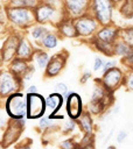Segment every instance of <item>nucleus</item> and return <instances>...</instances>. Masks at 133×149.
Wrapping results in <instances>:
<instances>
[{"instance_id": "nucleus-1", "label": "nucleus", "mask_w": 133, "mask_h": 149, "mask_svg": "<svg viewBox=\"0 0 133 149\" xmlns=\"http://www.w3.org/2000/svg\"><path fill=\"white\" fill-rule=\"evenodd\" d=\"M28 107H27V112H28V118L33 119V118H38L44 113V106H46V101L42 97L35 94V93H30L28 97Z\"/></svg>"}, {"instance_id": "nucleus-2", "label": "nucleus", "mask_w": 133, "mask_h": 149, "mask_svg": "<svg viewBox=\"0 0 133 149\" xmlns=\"http://www.w3.org/2000/svg\"><path fill=\"white\" fill-rule=\"evenodd\" d=\"M26 98L22 94H14L8 99L7 111L14 118H20L26 112Z\"/></svg>"}, {"instance_id": "nucleus-3", "label": "nucleus", "mask_w": 133, "mask_h": 149, "mask_svg": "<svg viewBox=\"0 0 133 149\" xmlns=\"http://www.w3.org/2000/svg\"><path fill=\"white\" fill-rule=\"evenodd\" d=\"M94 8L98 19L102 22H107L111 17V2L110 0H94Z\"/></svg>"}, {"instance_id": "nucleus-4", "label": "nucleus", "mask_w": 133, "mask_h": 149, "mask_svg": "<svg viewBox=\"0 0 133 149\" xmlns=\"http://www.w3.org/2000/svg\"><path fill=\"white\" fill-rule=\"evenodd\" d=\"M66 109L71 118L79 116V114L82 112V100L76 93H71V95L68 98Z\"/></svg>"}, {"instance_id": "nucleus-5", "label": "nucleus", "mask_w": 133, "mask_h": 149, "mask_svg": "<svg viewBox=\"0 0 133 149\" xmlns=\"http://www.w3.org/2000/svg\"><path fill=\"white\" fill-rule=\"evenodd\" d=\"M15 88L14 79L8 73L0 74V93H9Z\"/></svg>"}, {"instance_id": "nucleus-6", "label": "nucleus", "mask_w": 133, "mask_h": 149, "mask_svg": "<svg viewBox=\"0 0 133 149\" xmlns=\"http://www.w3.org/2000/svg\"><path fill=\"white\" fill-rule=\"evenodd\" d=\"M9 15H10V19H12L14 22L20 23V24L26 23L27 21H29V13H28L26 9H23V8L12 9L10 13H9Z\"/></svg>"}, {"instance_id": "nucleus-7", "label": "nucleus", "mask_w": 133, "mask_h": 149, "mask_svg": "<svg viewBox=\"0 0 133 149\" xmlns=\"http://www.w3.org/2000/svg\"><path fill=\"white\" fill-rule=\"evenodd\" d=\"M96 28V23L90 19H82L77 23V30L82 35H88L92 33Z\"/></svg>"}, {"instance_id": "nucleus-8", "label": "nucleus", "mask_w": 133, "mask_h": 149, "mask_svg": "<svg viewBox=\"0 0 133 149\" xmlns=\"http://www.w3.org/2000/svg\"><path fill=\"white\" fill-rule=\"evenodd\" d=\"M120 71L118 69H112L110 70L106 74H105V84L108 86V87H112V86H116L120 79Z\"/></svg>"}, {"instance_id": "nucleus-9", "label": "nucleus", "mask_w": 133, "mask_h": 149, "mask_svg": "<svg viewBox=\"0 0 133 149\" xmlns=\"http://www.w3.org/2000/svg\"><path fill=\"white\" fill-rule=\"evenodd\" d=\"M62 66H63V62H62L61 55H57V57L52 58V61L50 62V64L48 66V73L50 76H55L56 73L60 72V70L62 69Z\"/></svg>"}, {"instance_id": "nucleus-10", "label": "nucleus", "mask_w": 133, "mask_h": 149, "mask_svg": "<svg viewBox=\"0 0 133 149\" xmlns=\"http://www.w3.org/2000/svg\"><path fill=\"white\" fill-rule=\"evenodd\" d=\"M52 14H54V8L50 7V6H47V5L41 6V7L37 9V12H36V16H37V20H38V21H46V20H48Z\"/></svg>"}, {"instance_id": "nucleus-11", "label": "nucleus", "mask_w": 133, "mask_h": 149, "mask_svg": "<svg viewBox=\"0 0 133 149\" xmlns=\"http://www.w3.org/2000/svg\"><path fill=\"white\" fill-rule=\"evenodd\" d=\"M66 2L69 8L76 14L80 13L86 5V0H66Z\"/></svg>"}, {"instance_id": "nucleus-12", "label": "nucleus", "mask_w": 133, "mask_h": 149, "mask_svg": "<svg viewBox=\"0 0 133 149\" xmlns=\"http://www.w3.org/2000/svg\"><path fill=\"white\" fill-rule=\"evenodd\" d=\"M116 34H117V30H116V29H112V28H105V29H103V30L98 34V37H99L102 41L108 43V42H111V41L114 38Z\"/></svg>"}, {"instance_id": "nucleus-13", "label": "nucleus", "mask_w": 133, "mask_h": 149, "mask_svg": "<svg viewBox=\"0 0 133 149\" xmlns=\"http://www.w3.org/2000/svg\"><path fill=\"white\" fill-rule=\"evenodd\" d=\"M47 104L54 109V112H56V111L60 108L61 104H62V97H61L60 94H51V95L48 98Z\"/></svg>"}, {"instance_id": "nucleus-14", "label": "nucleus", "mask_w": 133, "mask_h": 149, "mask_svg": "<svg viewBox=\"0 0 133 149\" xmlns=\"http://www.w3.org/2000/svg\"><path fill=\"white\" fill-rule=\"evenodd\" d=\"M16 50V42L14 41V38H10L6 44H5V58L8 59L13 56V54Z\"/></svg>"}, {"instance_id": "nucleus-15", "label": "nucleus", "mask_w": 133, "mask_h": 149, "mask_svg": "<svg viewBox=\"0 0 133 149\" xmlns=\"http://www.w3.org/2000/svg\"><path fill=\"white\" fill-rule=\"evenodd\" d=\"M18 54H19V56H20V57H27V56L30 54V50H29V47H28L27 42L21 41V43L19 44Z\"/></svg>"}, {"instance_id": "nucleus-16", "label": "nucleus", "mask_w": 133, "mask_h": 149, "mask_svg": "<svg viewBox=\"0 0 133 149\" xmlns=\"http://www.w3.org/2000/svg\"><path fill=\"white\" fill-rule=\"evenodd\" d=\"M26 69H27V65H26L23 62H21V61H15L14 64H13V70H14V72L18 73V74L24 72Z\"/></svg>"}, {"instance_id": "nucleus-17", "label": "nucleus", "mask_w": 133, "mask_h": 149, "mask_svg": "<svg viewBox=\"0 0 133 149\" xmlns=\"http://www.w3.org/2000/svg\"><path fill=\"white\" fill-rule=\"evenodd\" d=\"M56 43H57V41H56V37L54 35H48L43 40V44L46 47H48V48H54L56 45Z\"/></svg>"}, {"instance_id": "nucleus-18", "label": "nucleus", "mask_w": 133, "mask_h": 149, "mask_svg": "<svg viewBox=\"0 0 133 149\" xmlns=\"http://www.w3.org/2000/svg\"><path fill=\"white\" fill-rule=\"evenodd\" d=\"M62 31H63V34L66 35V36H75V35H76L75 28H74L72 26H70V24L63 26V27H62Z\"/></svg>"}, {"instance_id": "nucleus-19", "label": "nucleus", "mask_w": 133, "mask_h": 149, "mask_svg": "<svg viewBox=\"0 0 133 149\" xmlns=\"http://www.w3.org/2000/svg\"><path fill=\"white\" fill-rule=\"evenodd\" d=\"M82 126L85 129V132H88V133L91 132V120H90L89 115H84V118L82 119Z\"/></svg>"}, {"instance_id": "nucleus-20", "label": "nucleus", "mask_w": 133, "mask_h": 149, "mask_svg": "<svg viewBox=\"0 0 133 149\" xmlns=\"http://www.w3.org/2000/svg\"><path fill=\"white\" fill-rule=\"evenodd\" d=\"M127 51H131V47H127L125 44L117 45V52L119 55H127Z\"/></svg>"}, {"instance_id": "nucleus-21", "label": "nucleus", "mask_w": 133, "mask_h": 149, "mask_svg": "<svg viewBox=\"0 0 133 149\" xmlns=\"http://www.w3.org/2000/svg\"><path fill=\"white\" fill-rule=\"evenodd\" d=\"M46 33H47L46 29H43V28H41V27H37V28H35V29L33 30V36H34L35 38H40V37H42Z\"/></svg>"}, {"instance_id": "nucleus-22", "label": "nucleus", "mask_w": 133, "mask_h": 149, "mask_svg": "<svg viewBox=\"0 0 133 149\" xmlns=\"http://www.w3.org/2000/svg\"><path fill=\"white\" fill-rule=\"evenodd\" d=\"M37 62H38V65H40L41 68L46 66V64H47V62H48V56H47L46 54H41L40 56H37Z\"/></svg>"}, {"instance_id": "nucleus-23", "label": "nucleus", "mask_w": 133, "mask_h": 149, "mask_svg": "<svg viewBox=\"0 0 133 149\" xmlns=\"http://www.w3.org/2000/svg\"><path fill=\"white\" fill-rule=\"evenodd\" d=\"M56 90H57L58 93H65L66 92V86L64 84H58L56 86Z\"/></svg>"}, {"instance_id": "nucleus-24", "label": "nucleus", "mask_w": 133, "mask_h": 149, "mask_svg": "<svg viewBox=\"0 0 133 149\" xmlns=\"http://www.w3.org/2000/svg\"><path fill=\"white\" fill-rule=\"evenodd\" d=\"M18 2L24 6H32L35 3V0H18Z\"/></svg>"}, {"instance_id": "nucleus-25", "label": "nucleus", "mask_w": 133, "mask_h": 149, "mask_svg": "<svg viewBox=\"0 0 133 149\" xmlns=\"http://www.w3.org/2000/svg\"><path fill=\"white\" fill-rule=\"evenodd\" d=\"M102 64H103L102 59H100V58H96V63H94V70H98V69L102 66Z\"/></svg>"}, {"instance_id": "nucleus-26", "label": "nucleus", "mask_w": 133, "mask_h": 149, "mask_svg": "<svg viewBox=\"0 0 133 149\" xmlns=\"http://www.w3.org/2000/svg\"><path fill=\"white\" fill-rule=\"evenodd\" d=\"M49 125H51V122H48V120H41V122H40L41 127H47Z\"/></svg>"}, {"instance_id": "nucleus-27", "label": "nucleus", "mask_w": 133, "mask_h": 149, "mask_svg": "<svg viewBox=\"0 0 133 149\" xmlns=\"http://www.w3.org/2000/svg\"><path fill=\"white\" fill-rule=\"evenodd\" d=\"M125 136H126V133H124V132H123V133H121V134L119 135V137H118V140H119V142H121V141H123V139H124Z\"/></svg>"}, {"instance_id": "nucleus-28", "label": "nucleus", "mask_w": 133, "mask_h": 149, "mask_svg": "<svg viewBox=\"0 0 133 149\" xmlns=\"http://www.w3.org/2000/svg\"><path fill=\"white\" fill-rule=\"evenodd\" d=\"M72 127H74V122H69V123L66 125V128H65V130L68 132V130H69L70 128H72Z\"/></svg>"}, {"instance_id": "nucleus-29", "label": "nucleus", "mask_w": 133, "mask_h": 149, "mask_svg": "<svg viewBox=\"0 0 133 149\" xmlns=\"http://www.w3.org/2000/svg\"><path fill=\"white\" fill-rule=\"evenodd\" d=\"M112 65H113V63H111V62H110V63H106V66L104 68V70H105V71H107V69H110Z\"/></svg>"}, {"instance_id": "nucleus-30", "label": "nucleus", "mask_w": 133, "mask_h": 149, "mask_svg": "<svg viewBox=\"0 0 133 149\" xmlns=\"http://www.w3.org/2000/svg\"><path fill=\"white\" fill-rule=\"evenodd\" d=\"M28 92H29V93H35V92H36V87H35V86H32Z\"/></svg>"}, {"instance_id": "nucleus-31", "label": "nucleus", "mask_w": 133, "mask_h": 149, "mask_svg": "<svg viewBox=\"0 0 133 149\" xmlns=\"http://www.w3.org/2000/svg\"><path fill=\"white\" fill-rule=\"evenodd\" d=\"M62 146H63V147H72V143H70V142H65V143H63Z\"/></svg>"}, {"instance_id": "nucleus-32", "label": "nucleus", "mask_w": 133, "mask_h": 149, "mask_svg": "<svg viewBox=\"0 0 133 149\" xmlns=\"http://www.w3.org/2000/svg\"><path fill=\"white\" fill-rule=\"evenodd\" d=\"M89 77H90V74H89V73H85L84 78H82V81H85V80H86V78H89Z\"/></svg>"}, {"instance_id": "nucleus-33", "label": "nucleus", "mask_w": 133, "mask_h": 149, "mask_svg": "<svg viewBox=\"0 0 133 149\" xmlns=\"http://www.w3.org/2000/svg\"><path fill=\"white\" fill-rule=\"evenodd\" d=\"M114 1H119V0H114Z\"/></svg>"}]
</instances>
